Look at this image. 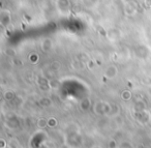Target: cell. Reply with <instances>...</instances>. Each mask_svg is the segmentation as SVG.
Returning <instances> with one entry per match:
<instances>
[{
  "instance_id": "6da1fadb",
  "label": "cell",
  "mask_w": 151,
  "mask_h": 148,
  "mask_svg": "<svg viewBox=\"0 0 151 148\" xmlns=\"http://www.w3.org/2000/svg\"><path fill=\"white\" fill-rule=\"evenodd\" d=\"M94 113L96 115H107L111 111V106L103 102H97L94 105Z\"/></svg>"
},
{
  "instance_id": "7a4b0ae2",
  "label": "cell",
  "mask_w": 151,
  "mask_h": 148,
  "mask_svg": "<svg viewBox=\"0 0 151 148\" xmlns=\"http://www.w3.org/2000/svg\"><path fill=\"white\" fill-rule=\"evenodd\" d=\"M146 104H145L143 100H137L136 104L134 106V110L136 113H141V112H144L146 110Z\"/></svg>"
},
{
  "instance_id": "3957f363",
  "label": "cell",
  "mask_w": 151,
  "mask_h": 148,
  "mask_svg": "<svg viewBox=\"0 0 151 148\" xmlns=\"http://www.w3.org/2000/svg\"><path fill=\"white\" fill-rule=\"evenodd\" d=\"M116 75H117V69H116L115 66H110L109 69H107V71H106V76H107V78H109V79H113Z\"/></svg>"
},
{
  "instance_id": "277c9868",
  "label": "cell",
  "mask_w": 151,
  "mask_h": 148,
  "mask_svg": "<svg viewBox=\"0 0 151 148\" xmlns=\"http://www.w3.org/2000/svg\"><path fill=\"white\" fill-rule=\"evenodd\" d=\"M7 124H9V127H11V129H17L19 126L17 117L14 116L13 118H7Z\"/></svg>"
},
{
  "instance_id": "5b68a950",
  "label": "cell",
  "mask_w": 151,
  "mask_h": 148,
  "mask_svg": "<svg viewBox=\"0 0 151 148\" xmlns=\"http://www.w3.org/2000/svg\"><path fill=\"white\" fill-rule=\"evenodd\" d=\"M36 124H37V127L38 129H46L47 126H49L48 124V119L44 118V117H40V118H38L37 122H36Z\"/></svg>"
},
{
  "instance_id": "8992f818",
  "label": "cell",
  "mask_w": 151,
  "mask_h": 148,
  "mask_svg": "<svg viewBox=\"0 0 151 148\" xmlns=\"http://www.w3.org/2000/svg\"><path fill=\"white\" fill-rule=\"evenodd\" d=\"M81 109L82 111H88L91 107V103H90V100L89 98H84V100L81 102Z\"/></svg>"
},
{
  "instance_id": "52a82bcc",
  "label": "cell",
  "mask_w": 151,
  "mask_h": 148,
  "mask_svg": "<svg viewBox=\"0 0 151 148\" xmlns=\"http://www.w3.org/2000/svg\"><path fill=\"white\" fill-rule=\"evenodd\" d=\"M40 106L44 107V108H49V107L52 106V100L49 97H42V98H40Z\"/></svg>"
},
{
  "instance_id": "ba28073f",
  "label": "cell",
  "mask_w": 151,
  "mask_h": 148,
  "mask_svg": "<svg viewBox=\"0 0 151 148\" xmlns=\"http://www.w3.org/2000/svg\"><path fill=\"white\" fill-rule=\"evenodd\" d=\"M7 143H9V148H20L19 140L15 139V138L11 139Z\"/></svg>"
},
{
  "instance_id": "9c48e42d",
  "label": "cell",
  "mask_w": 151,
  "mask_h": 148,
  "mask_svg": "<svg viewBox=\"0 0 151 148\" xmlns=\"http://www.w3.org/2000/svg\"><path fill=\"white\" fill-rule=\"evenodd\" d=\"M51 47H52V42H51L50 40H45L44 42H42V50H44L45 52H47V51L50 50Z\"/></svg>"
},
{
  "instance_id": "30bf717a",
  "label": "cell",
  "mask_w": 151,
  "mask_h": 148,
  "mask_svg": "<svg viewBox=\"0 0 151 148\" xmlns=\"http://www.w3.org/2000/svg\"><path fill=\"white\" fill-rule=\"evenodd\" d=\"M132 92L128 91V90H124L123 92L121 93V98L125 102H128V100H132Z\"/></svg>"
},
{
  "instance_id": "8fae6325",
  "label": "cell",
  "mask_w": 151,
  "mask_h": 148,
  "mask_svg": "<svg viewBox=\"0 0 151 148\" xmlns=\"http://www.w3.org/2000/svg\"><path fill=\"white\" fill-rule=\"evenodd\" d=\"M59 85H60L59 82L55 81V80H52V81L49 82V86H50V88H52V89H58Z\"/></svg>"
},
{
  "instance_id": "7c38bea8",
  "label": "cell",
  "mask_w": 151,
  "mask_h": 148,
  "mask_svg": "<svg viewBox=\"0 0 151 148\" xmlns=\"http://www.w3.org/2000/svg\"><path fill=\"white\" fill-rule=\"evenodd\" d=\"M57 120L56 118H54V117H51L50 119H48V124H49V127H55L57 125Z\"/></svg>"
},
{
  "instance_id": "4fadbf2b",
  "label": "cell",
  "mask_w": 151,
  "mask_h": 148,
  "mask_svg": "<svg viewBox=\"0 0 151 148\" xmlns=\"http://www.w3.org/2000/svg\"><path fill=\"white\" fill-rule=\"evenodd\" d=\"M14 97H15V93L13 91H6L4 93V98L6 100H12Z\"/></svg>"
},
{
  "instance_id": "5bb4252c",
  "label": "cell",
  "mask_w": 151,
  "mask_h": 148,
  "mask_svg": "<svg viewBox=\"0 0 151 148\" xmlns=\"http://www.w3.org/2000/svg\"><path fill=\"white\" fill-rule=\"evenodd\" d=\"M119 148H134V146H132V143H129V142L124 141V142H122V143L120 144Z\"/></svg>"
},
{
  "instance_id": "9a60e30c",
  "label": "cell",
  "mask_w": 151,
  "mask_h": 148,
  "mask_svg": "<svg viewBox=\"0 0 151 148\" xmlns=\"http://www.w3.org/2000/svg\"><path fill=\"white\" fill-rule=\"evenodd\" d=\"M59 69H60V63H59L58 61L52 62V64H51V69H53V71H58Z\"/></svg>"
},
{
  "instance_id": "2e32d148",
  "label": "cell",
  "mask_w": 151,
  "mask_h": 148,
  "mask_svg": "<svg viewBox=\"0 0 151 148\" xmlns=\"http://www.w3.org/2000/svg\"><path fill=\"white\" fill-rule=\"evenodd\" d=\"M108 147L109 148H116L117 147V142H116V140H114V139L110 140V142L108 143Z\"/></svg>"
},
{
  "instance_id": "e0dca14e",
  "label": "cell",
  "mask_w": 151,
  "mask_h": 148,
  "mask_svg": "<svg viewBox=\"0 0 151 148\" xmlns=\"http://www.w3.org/2000/svg\"><path fill=\"white\" fill-rule=\"evenodd\" d=\"M0 143H1V146H0V148H6V147H9V143H6V141H5L4 139H0Z\"/></svg>"
},
{
  "instance_id": "ac0fdd59",
  "label": "cell",
  "mask_w": 151,
  "mask_h": 148,
  "mask_svg": "<svg viewBox=\"0 0 151 148\" xmlns=\"http://www.w3.org/2000/svg\"><path fill=\"white\" fill-rule=\"evenodd\" d=\"M87 66L89 67V69H92L93 67L95 66V64H94V61H93V60H90V59H89V60H88V62H87Z\"/></svg>"
},
{
  "instance_id": "d6986e66",
  "label": "cell",
  "mask_w": 151,
  "mask_h": 148,
  "mask_svg": "<svg viewBox=\"0 0 151 148\" xmlns=\"http://www.w3.org/2000/svg\"><path fill=\"white\" fill-rule=\"evenodd\" d=\"M59 148H69V147H68V146L66 145V144H63V145H61V146H60V147H59Z\"/></svg>"
},
{
  "instance_id": "ffe728a7",
  "label": "cell",
  "mask_w": 151,
  "mask_h": 148,
  "mask_svg": "<svg viewBox=\"0 0 151 148\" xmlns=\"http://www.w3.org/2000/svg\"><path fill=\"white\" fill-rule=\"evenodd\" d=\"M94 148H101V147H94Z\"/></svg>"
}]
</instances>
